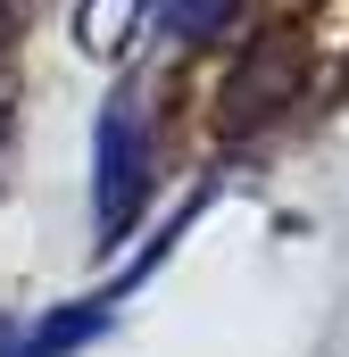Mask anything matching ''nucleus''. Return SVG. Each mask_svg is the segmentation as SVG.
<instances>
[{
  "mask_svg": "<svg viewBox=\"0 0 349 357\" xmlns=\"http://www.w3.org/2000/svg\"><path fill=\"white\" fill-rule=\"evenodd\" d=\"M142 191H150V116H142V91L125 84L100 108V133H91V225L117 241L133 225Z\"/></svg>",
  "mask_w": 349,
  "mask_h": 357,
  "instance_id": "f257e3e1",
  "label": "nucleus"
},
{
  "mask_svg": "<svg viewBox=\"0 0 349 357\" xmlns=\"http://www.w3.org/2000/svg\"><path fill=\"white\" fill-rule=\"evenodd\" d=\"M299 42L291 33H258L250 50H242V67L225 75V91H216V108H225V133H250V125H266L274 108H291L299 100Z\"/></svg>",
  "mask_w": 349,
  "mask_h": 357,
  "instance_id": "f03ea898",
  "label": "nucleus"
},
{
  "mask_svg": "<svg viewBox=\"0 0 349 357\" xmlns=\"http://www.w3.org/2000/svg\"><path fill=\"white\" fill-rule=\"evenodd\" d=\"M142 17H150V0H75V42L91 59H125Z\"/></svg>",
  "mask_w": 349,
  "mask_h": 357,
  "instance_id": "7ed1b4c3",
  "label": "nucleus"
},
{
  "mask_svg": "<svg viewBox=\"0 0 349 357\" xmlns=\"http://www.w3.org/2000/svg\"><path fill=\"white\" fill-rule=\"evenodd\" d=\"M233 8H242V0H167V33L174 42H208V33L233 25Z\"/></svg>",
  "mask_w": 349,
  "mask_h": 357,
  "instance_id": "20e7f679",
  "label": "nucleus"
},
{
  "mask_svg": "<svg viewBox=\"0 0 349 357\" xmlns=\"http://www.w3.org/2000/svg\"><path fill=\"white\" fill-rule=\"evenodd\" d=\"M0 357H25V333H17L8 316H0Z\"/></svg>",
  "mask_w": 349,
  "mask_h": 357,
  "instance_id": "39448f33",
  "label": "nucleus"
},
{
  "mask_svg": "<svg viewBox=\"0 0 349 357\" xmlns=\"http://www.w3.org/2000/svg\"><path fill=\"white\" fill-rule=\"evenodd\" d=\"M0 125H8V75H0Z\"/></svg>",
  "mask_w": 349,
  "mask_h": 357,
  "instance_id": "423d86ee",
  "label": "nucleus"
}]
</instances>
